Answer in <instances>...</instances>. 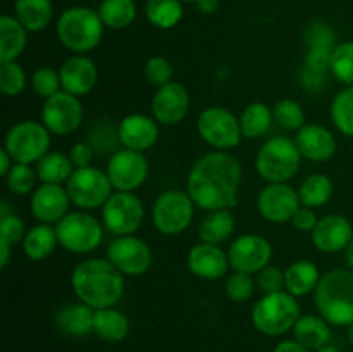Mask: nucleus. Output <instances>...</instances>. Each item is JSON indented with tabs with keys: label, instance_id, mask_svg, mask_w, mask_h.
Wrapping results in <instances>:
<instances>
[{
	"label": "nucleus",
	"instance_id": "f257e3e1",
	"mask_svg": "<svg viewBox=\"0 0 353 352\" xmlns=\"http://www.w3.org/2000/svg\"><path fill=\"white\" fill-rule=\"evenodd\" d=\"M241 166L236 157L223 150L209 152L192 166L186 178V192L200 209H231L238 204Z\"/></svg>",
	"mask_w": 353,
	"mask_h": 352
},
{
	"label": "nucleus",
	"instance_id": "f03ea898",
	"mask_svg": "<svg viewBox=\"0 0 353 352\" xmlns=\"http://www.w3.org/2000/svg\"><path fill=\"white\" fill-rule=\"evenodd\" d=\"M71 286L79 302L92 309L114 307L124 295V275L109 259H85L72 269Z\"/></svg>",
	"mask_w": 353,
	"mask_h": 352
},
{
	"label": "nucleus",
	"instance_id": "7ed1b4c3",
	"mask_svg": "<svg viewBox=\"0 0 353 352\" xmlns=\"http://www.w3.org/2000/svg\"><path fill=\"white\" fill-rule=\"evenodd\" d=\"M321 316L333 326H350L353 323V271L334 268L321 276L314 292Z\"/></svg>",
	"mask_w": 353,
	"mask_h": 352
},
{
	"label": "nucleus",
	"instance_id": "20e7f679",
	"mask_svg": "<svg viewBox=\"0 0 353 352\" xmlns=\"http://www.w3.org/2000/svg\"><path fill=\"white\" fill-rule=\"evenodd\" d=\"M103 28L99 10L90 7H69L57 19V37L68 50L85 54L93 50L103 37Z\"/></svg>",
	"mask_w": 353,
	"mask_h": 352
},
{
	"label": "nucleus",
	"instance_id": "39448f33",
	"mask_svg": "<svg viewBox=\"0 0 353 352\" xmlns=\"http://www.w3.org/2000/svg\"><path fill=\"white\" fill-rule=\"evenodd\" d=\"M300 316L299 300L286 290L265 293L252 309V323L268 337H278L290 331Z\"/></svg>",
	"mask_w": 353,
	"mask_h": 352
},
{
	"label": "nucleus",
	"instance_id": "423d86ee",
	"mask_svg": "<svg viewBox=\"0 0 353 352\" xmlns=\"http://www.w3.org/2000/svg\"><path fill=\"white\" fill-rule=\"evenodd\" d=\"M302 154L295 140L274 137L262 145L255 157V169L268 183H286L299 173Z\"/></svg>",
	"mask_w": 353,
	"mask_h": 352
},
{
	"label": "nucleus",
	"instance_id": "0eeeda50",
	"mask_svg": "<svg viewBox=\"0 0 353 352\" xmlns=\"http://www.w3.org/2000/svg\"><path fill=\"white\" fill-rule=\"evenodd\" d=\"M3 148L9 152L14 162L37 164L50 148V131L43 123L24 119L12 124L3 138Z\"/></svg>",
	"mask_w": 353,
	"mask_h": 352
},
{
	"label": "nucleus",
	"instance_id": "6e6552de",
	"mask_svg": "<svg viewBox=\"0 0 353 352\" xmlns=\"http://www.w3.org/2000/svg\"><path fill=\"white\" fill-rule=\"evenodd\" d=\"M59 245L72 254L93 252L103 240V228L100 221L85 211L68 213L55 224Z\"/></svg>",
	"mask_w": 353,
	"mask_h": 352
},
{
	"label": "nucleus",
	"instance_id": "1a4fd4ad",
	"mask_svg": "<svg viewBox=\"0 0 353 352\" xmlns=\"http://www.w3.org/2000/svg\"><path fill=\"white\" fill-rule=\"evenodd\" d=\"M65 190L72 206L83 211L97 209L103 207V204L112 195V183L107 176V171L86 166L72 171L71 178L65 183Z\"/></svg>",
	"mask_w": 353,
	"mask_h": 352
},
{
	"label": "nucleus",
	"instance_id": "9d476101",
	"mask_svg": "<svg viewBox=\"0 0 353 352\" xmlns=\"http://www.w3.org/2000/svg\"><path fill=\"white\" fill-rule=\"evenodd\" d=\"M195 204L188 192L165 190L157 197L152 209V221L162 235H179L192 224Z\"/></svg>",
	"mask_w": 353,
	"mask_h": 352
},
{
	"label": "nucleus",
	"instance_id": "9b49d317",
	"mask_svg": "<svg viewBox=\"0 0 353 352\" xmlns=\"http://www.w3.org/2000/svg\"><path fill=\"white\" fill-rule=\"evenodd\" d=\"M196 130L207 145L219 150L238 147L243 138L240 119L226 107L219 106L207 107L200 113L196 119Z\"/></svg>",
	"mask_w": 353,
	"mask_h": 352
},
{
	"label": "nucleus",
	"instance_id": "f8f14e48",
	"mask_svg": "<svg viewBox=\"0 0 353 352\" xmlns=\"http://www.w3.org/2000/svg\"><path fill=\"white\" fill-rule=\"evenodd\" d=\"M145 217V207L133 192H114L102 207V221L114 237L134 235Z\"/></svg>",
	"mask_w": 353,
	"mask_h": 352
},
{
	"label": "nucleus",
	"instance_id": "ddd939ff",
	"mask_svg": "<svg viewBox=\"0 0 353 352\" xmlns=\"http://www.w3.org/2000/svg\"><path fill=\"white\" fill-rule=\"evenodd\" d=\"M105 171L116 192H134L145 183L150 166L143 152L123 148L110 155Z\"/></svg>",
	"mask_w": 353,
	"mask_h": 352
},
{
	"label": "nucleus",
	"instance_id": "4468645a",
	"mask_svg": "<svg viewBox=\"0 0 353 352\" xmlns=\"http://www.w3.org/2000/svg\"><path fill=\"white\" fill-rule=\"evenodd\" d=\"M83 106L79 97L68 92H59L50 99H45L41 107V121L50 133L64 137L79 128L83 121Z\"/></svg>",
	"mask_w": 353,
	"mask_h": 352
},
{
	"label": "nucleus",
	"instance_id": "2eb2a0df",
	"mask_svg": "<svg viewBox=\"0 0 353 352\" xmlns=\"http://www.w3.org/2000/svg\"><path fill=\"white\" fill-rule=\"evenodd\" d=\"M107 259L126 276L145 275L152 268V251L134 235L116 237L107 247Z\"/></svg>",
	"mask_w": 353,
	"mask_h": 352
},
{
	"label": "nucleus",
	"instance_id": "dca6fc26",
	"mask_svg": "<svg viewBox=\"0 0 353 352\" xmlns=\"http://www.w3.org/2000/svg\"><path fill=\"white\" fill-rule=\"evenodd\" d=\"M302 207L299 190L288 183H269L257 197V209L269 223H288Z\"/></svg>",
	"mask_w": 353,
	"mask_h": 352
},
{
	"label": "nucleus",
	"instance_id": "f3484780",
	"mask_svg": "<svg viewBox=\"0 0 353 352\" xmlns=\"http://www.w3.org/2000/svg\"><path fill=\"white\" fill-rule=\"evenodd\" d=\"M230 266L240 273H261L272 257V245L262 235L248 233L238 237L228 251Z\"/></svg>",
	"mask_w": 353,
	"mask_h": 352
},
{
	"label": "nucleus",
	"instance_id": "a211bd4d",
	"mask_svg": "<svg viewBox=\"0 0 353 352\" xmlns=\"http://www.w3.org/2000/svg\"><path fill=\"white\" fill-rule=\"evenodd\" d=\"M190 110V93L185 85L171 81L161 86L152 99L154 119L164 126H174L186 117Z\"/></svg>",
	"mask_w": 353,
	"mask_h": 352
},
{
	"label": "nucleus",
	"instance_id": "6ab92c4d",
	"mask_svg": "<svg viewBox=\"0 0 353 352\" xmlns=\"http://www.w3.org/2000/svg\"><path fill=\"white\" fill-rule=\"evenodd\" d=\"M310 237L317 251L334 254L345 251L353 240V226L350 219L341 214H327L317 221Z\"/></svg>",
	"mask_w": 353,
	"mask_h": 352
},
{
	"label": "nucleus",
	"instance_id": "aec40b11",
	"mask_svg": "<svg viewBox=\"0 0 353 352\" xmlns=\"http://www.w3.org/2000/svg\"><path fill=\"white\" fill-rule=\"evenodd\" d=\"M59 75H61L62 90L76 97L88 95L99 81V69L95 62L83 54L65 59L59 68Z\"/></svg>",
	"mask_w": 353,
	"mask_h": 352
},
{
	"label": "nucleus",
	"instance_id": "412c9836",
	"mask_svg": "<svg viewBox=\"0 0 353 352\" xmlns=\"http://www.w3.org/2000/svg\"><path fill=\"white\" fill-rule=\"evenodd\" d=\"M68 190L62 185L41 183L31 195V213L40 223L57 224L69 213Z\"/></svg>",
	"mask_w": 353,
	"mask_h": 352
},
{
	"label": "nucleus",
	"instance_id": "4be33fe9",
	"mask_svg": "<svg viewBox=\"0 0 353 352\" xmlns=\"http://www.w3.org/2000/svg\"><path fill=\"white\" fill-rule=\"evenodd\" d=\"M117 140L130 150H148L159 140L157 121L145 114H130L117 126Z\"/></svg>",
	"mask_w": 353,
	"mask_h": 352
},
{
	"label": "nucleus",
	"instance_id": "5701e85b",
	"mask_svg": "<svg viewBox=\"0 0 353 352\" xmlns=\"http://www.w3.org/2000/svg\"><path fill=\"white\" fill-rule=\"evenodd\" d=\"M188 269L202 280H219L226 276L230 266V257L226 252L214 244H202L195 245L190 248L188 257H186Z\"/></svg>",
	"mask_w": 353,
	"mask_h": 352
},
{
	"label": "nucleus",
	"instance_id": "b1692460",
	"mask_svg": "<svg viewBox=\"0 0 353 352\" xmlns=\"http://www.w3.org/2000/svg\"><path fill=\"white\" fill-rule=\"evenodd\" d=\"M295 144L303 159L312 162H324L336 154V138L327 128L321 124H303L296 131Z\"/></svg>",
	"mask_w": 353,
	"mask_h": 352
},
{
	"label": "nucleus",
	"instance_id": "393cba45",
	"mask_svg": "<svg viewBox=\"0 0 353 352\" xmlns=\"http://www.w3.org/2000/svg\"><path fill=\"white\" fill-rule=\"evenodd\" d=\"M95 309L86 304H68L55 313V324L59 330L69 337H86L93 331Z\"/></svg>",
	"mask_w": 353,
	"mask_h": 352
},
{
	"label": "nucleus",
	"instance_id": "a878e982",
	"mask_svg": "<svg viewBox=\"0 0 353 352\" xmlns=\"http://www.w3.org/2000/svg\"><path fill=\"white\" fill-rule=\"evenodd\" d=\"M293 333H295V340L310 351H317L331 344V324L323 316H316V314L300 316L293 326Z\"/></svg>",
	"mask_w": 353,
	"mask_h": 352
},
{
	"label": "nucleus",
	"instance_id": "bb28decb",
	"mask_svg": "<svg viewBox=\"0 0 353 352\" xmlns=\"http://www.w3.org/2000/svg\"><path fill=\"white\" fill-rule=\"evenodd\" d=\"M28 45V30L16 16L0 17V61H16Z\"/></svg>",
	"mask_w": 353,
	"mask_h": 352
},
{
	"label": "nucleus",
	"instance_id": "cd10ccee",
	"mask_svg": "<svg viewBox=\"0 0 353 352\" xmlns=\"http://www.w3.org/2000/svg\"><path fill=\"white\" fill-rule=\"evenodd\" d=\"M319 268L312 261H296L285 271V290L295 297L316 292L319 285Z\"/></svg>",
	"mask_w": 353,
	"mask_h": 352
},
{
	"label": "nucleus",
	"instance_id": "c85d7f7f",
	"mask_svg": "<svg viewBox=\"0 0 353 352\" xmlns=\"http://www.w3.org/2000/svg\"><path fill=\"white\" fill-rule=\"evenodd\" d=\"M21 244H23V252L28 255V259H31V261H43L59 245L55 226L47 223L37 224V226H33L28 231Z\"/></svg>",
	"mask_w": 353,
	"mask_h": 352
},
{
	"label": "nucleus",
	"instance_id": "c756f323",
	"mask_svg": "<svg viewBox=\"0 0 353 352\" xmlns=\"http://www.w3.org/2000/svg\"><path fill=\"white\" fill-rule=\"evenodd\" d=\"M16 17L28 31L45 30L54 17L52 0H16Z\"/></svg>",
	"mask_w": 353,
	"mask_h": 352
},
{
	"label": "nucleus",
	"instance_id": "7c9ffc66",
	"mask_svg": "<svg viewBox=\"0 0 353 352\" xmlns=\"http://www.w3.org/2000/svg\"><path fill=\"white\" fill-rule=\"evenodd\" d=\"M93 331H95L102 340L121 342L128 337V333H130V321H128L126 314L121 313L116 307L97 309Z\"/></svg>",
	"mask_w": 353,
	"mask_h": 352
},
{
	"label": "nucleus",
	"instance_id": "2f4dec72",
	"mask_svg": "<svg viewBox=\"0 0 353 352\" xmlns=\"http://www.w3.org/2000/svg\"><path fill=\"white\" fill-rule=\"evenodd\" d=\"M234 230V217L231 209L210 211L199 226L200 240L205 244L221 245L231 237Z\"/></svg>",
	"mask_w": 353,
	"mask_h": 352
},
{
	"label": "nucleus",
	"instance_id": "473e14b6",
	"mask_svg": "<svg viewBox=\"0 0 353 352\" xmlns=\"http://www.w3.org/2000/svg\"><path fill=\"white\" fill-rule=\"evenodd\" d=\"M71 157L62 152H48L40 161L37 162V176L41 183H50V185H62L68 183L74 171Z\"/></svg>",
	"mask_w": 353,
	"mask_h": 352
},
{
	"label": "nucleus",
	"instance_id": "72a5a7b5",
	"mask_svg": "<svg viewBox=\"0 0 353 352\" xmlns=\"http://www.w3.org/2000/svg\"><path fill=\"white\" fill-rule=\"evenodd\" d=\"M274 121V113L264 102H252L240 116L241 133L245 138H259L268 133Z\"/></svg>",
	"mask_w": 353,
	"mask_h": 352
},
{
	"label": "nucleus",
	"instance_id": "f704fd0d",
	"mask_svg": "<svg viewBox=\"0 0 353 352\" xmlns=\"http://www.w3.org/2000/svg\"><path fill=\"white\" fill-rule=\"evenodd\" d=\"M334 185L330 176L326 175H310L302 182L299 188V197L302 206L316 209L330 202L333 197Z\"/></svg>",
	"mask_w": 353,
	"mask_h": 352
},
{
	"label": "nucleus",
	"instance_id": "c9c22d12",
	"mask_svg": "<svg viewBox=\"0 0 353 352\" xmlns=\"http://www.w3.org/2000/svg\"><path fill=\"white\" fill-rule=\"evenodd\" d=\"M99 16L110 30H124L137 19V3L134 0H103Z\"/></svg>",
	"mask_w": 353,
	"mask_h": 352
},
{
	"label": "nucleus",
	"instance_id": "e433bc0d",
	"mask_svg": "<svg viewBox=\"0 0 353 352\" xmlns=\"http://www.w3.org/2000/svg\"><path fill=\"white\" fill-rule=\"evenodd\" d=\"M145 16L155 28L171 30L181 21L183 3L181 0H148Z\"/></svg>",
	"mask_w": 353,
	"mask_h": 352
},
{
	"label": "nucleus",
	"instance_id": "4c0bfd02",
	"mask_svg": "<svg viewBox=\"0 0 353 352\" xmlns=\"http://www.w3.org/2000/svg\"><path fill=\"white\" fill-rule=\"evenodd\" d=\"M331 119L340 133L353 138V85L336 93L331 104Z\"/></svg>",
	"mask_w": 353,
	"mask_h": 352
},
{
	"label": "nucleus",
	"instance_id": "58836bf2",
	"mask_svg": "<svg viewBox=\"0 0 353 352\" xmlns=\"http://www.w3.org/2000/svg\"><path fill=\"white\" fill-rule=\"evenodd\" d=\"M330 71L338 81L345 83L347 86L353 85V40L334 47L331 54Z\"/></svg>",
	"mask_w": 353,
	"mask_h": 352
},
{
	"label": "nucleus",
	"instance_id": "ea45409f",
	"mask_svg": "<svg viewBox=\"0 0 353 352\" xmlns=\"http://www.w3.org/2000/svg\"><path fill=\"white\" fill-rule=\"evenodd\" d=\"M26 88V72L16 61H0V90L6 97H17Z\"/></svg>",
	"mask_w": 353,
	"mask_h": 352
},
{
	"label": "nucleus",
	"instance_id": "a19ab883",
	"mask_svg": "<svg viewBox=\"0 0 353 352\" xmlns=\"http://www.w3.org/2000/svg\"><path fill=\"white\" fill-rule=\"evenodd\" d=\"M274 113V121L283 128V130H296L305 124V113L302 106L296 100L283 99L272 109Z\"/></svg>",
	"mask_w": 353,
	"mask_h": 352
},
{
	"label": "nucleus",
	"instance_id": "79ce46f5",
	"mask_svg": "<svg viewBox=\"0 0 353 352\" xmlns=\"http://www.w3.org/2000/svg\"><path fill=\"white\" fill-rule=\"evenodd\" d=\"M37 169L30 168V164H21V162H14L12 169L9 175L6 176L7 188L14 193V195H28L33 190L34 179H37Z\"/></svg>",
	"mask_w": 353,
	"mask_h": 352
},
{
	"label": "nucleus",
	"instance_id": "37998d69",
	"mask_svg": "<svg viewBox=\"0 0 353 352\" xmlns=\"http://www.w3.org/2000/svg\"><path fill=\"white\" fill-rule=\"evenodd\" d=\"M61 75L48 66H41L31 75V88L38 97L50 99L52 95L61 92Z\"/></svg>",
	"mask_w": 353,
	"mask_h": 352
},
{
	"label": "nucleus",
	"instance_id": "c03bdc74",
	"mask_svg": "<svg viewBox=\"0 0 353 352\" xmlns=\"http://www.w3.org/2000/svg\"><path fill=\"white\" fill-rule=\"evenodd\" d=\"M224 290H226V295L233 302H247L254 295L255 283L248 273L234 271L228 276L226 283H224Z\"/></svg>",
	"mask_w": 353,
	"mask_h": 352
},
{
	"label": "nucleus",
	"instance_id": "a18cd8bd",
	"mask_svg": "<svg viewBox=\"0 0 353 352\" xmlns=\"http://www.w3.org/2000/svg\"><path fill=\"white\" fill-rule=\"evenodd\" d=\"M172 75H174V69H172L171 62L161 55H154L145 64V78L148 79V83L159 86V88L171 83Z\"/></svg>",
	"mask_w": 353,
	"mask_h": 352
},
{
	"label": "nucleus",
	"instance_id": "49530a36",
	"mask_svg": "<svg viewBox=\"0 0 353 352\" xmlns=\"http://www.w3.org/2000/svg\"><path fill=\"white\" fill-rule=\"evenodd\" d=\"M26 226L24 221L14 213L7 214V216L0 217V242L9 244L12 247L14 244H19L26 237Z\"/></svg>",
	"mask_w": 353,
	"mask_h": 352
},
{
	"label": "nucleus",
	"instance_id": "de8ad7c7",
	"mask_svg": "<svg viewBox=\"0 0 353 352\" xmlns=\"http://www.w3.org/2000/svg\"><path fill=\"white\" fill-rule=\"evenodd\" d=\"M257 283L265 293H276L285 290V271L278 266H265L261 273H257Z\"/></svg>",
	"mask_w": 353,
	"mask_h": 352
},
{
	"label": "nucleus",
	"instance_id": "09e8293b",
	"mask_svg": "<svg viewBox=\"0 0 353 352\" xmlns=\"http://www.w3.org/2000/svg\"><path fill=\"white\" fill-rule=\"evenodd\" d=\"M307 47L334 50V35L326 23H314L307 31Z\"/></svg>",
	"mask_w": 353,
	"mask_h": 352
},
{
	"label": "nucleus",
	"instance_id": "8fccbe9b",
	"mask_svg": "<svg viewBox=\"0 0 353 352\" xmlns=\"http://www.w3.org/2000/svg\"><path fill=\"white\" fill-rule=\"evenodd\" d=\"M69 157L74 168H86V166H92L93 161V147L85 141H79V144L72 145L71 152H69Z\"/></svg>",
	"mask_w": 353,
	"mask_h": 352
},
{
	"label": "nucleus",
	"instance_id": "3c124183",
	"mask_svg": "<svg viewBox=\"0 0 353 352\" xmlns=\"http://www.w3.org/2000/svg\"><path fill=\"white\" fill-rule=\"evenodd\" d=\"M317 221H319V219H317L314 209L302 206L299 211H296L295 216H293L292 224L296 228V230H300V231H312L314 228H316Z\"/></svg>",
	"mask_w": 353,
	"mask_h": 352
},
{
	"label": "nucleus",
	"instance_id": "603ef678",
	"mask_svg": "<svg viewBox=\"0 0 353 352\" xmlns=\"http://www.w3.org/2000/svg\"><path fill=\"white\" fill-rule=\"evenodd\" d=\"M323 81H324V75H321V72L312 71V69L309 68H305L302 71V83L309 90H319L321 86H323Z\"/></svg>",
	"mask_w": 353,
	"mask_h": 352
},
{
	"label": "nucleus",
	"instance_id": "864d4df0",
	"mask_svg": "<svg viewBox=\"0 0 353 352\" xmlns=\"http://www.w3.org/2000/svg\"><path fill=\"white\" fill-rule=\"evenodd\" d=\"M274 352H310V349H307L305 345L296 340H285L274 349Z\"/></svg>",
	"mask_w": 353,
	"mask_h": 352
},
{
	"label": "nucleus",
	"instance_id": "5fc2aeb1",
	"mask_svg": "<svg viewBox=\"0 0 353 352\" xmlns=\"http://www.w3.org/2000/svg\"><path fill=\"white\" fill-rule=\"evenodd\" d=\"M12 166H14V159L10 157L9 152L2 147V150H0V175L6 178V176L9 175L10 169H12Z\"/></svg>",
	"mask_w": 353,
	"mask_h": 352
},
{
	"label": "nucleus",
	"instance_id": "6e6d98bb",
	"mask_svg": "<svg viewBox=\"0 0 353 352\" xmlns=\"http://www.w3.org/2000/svg\"><path fill=\"white\" fill-rule=\"evenodd\" d=\"M196 7L202 14H212L219 7V0H199Z\"/></svg>",
	"mask_w": 353,
	"mask_h": 352
},
{
	"label": "nucleus",
	"instance_id": "4d7b16f0",
	"mask_svg": "<svg viewBox=\"0 0 353 352\" xmlns=\"http://www.w3.org/2000/svg\"><path fill=\"white\" fill-rule=\"evenodd\" d=\"M10 259V245L0 242V268H6Z\"/></svg>",
	"mask_w": 353,
	"mask_h": 352
},
{
	"label": "nucleus",
	"instance_id": "13d9d810",
	"mask_svg": "<svg viewBox=\"0 0 353 352\" xmlns=\"http://www.w3.org/2000/svg\"><path fill=\"white\" fill-rule=\"evenodd\" d=\"M345 262H347L348 269H352L353 271V240L348 244V247L345 248Z\"/></svg>",
	"mask_w": 353,
	"mask_h": 352
},
{
	"label": "nucleus",
	"instance_id": "bf43d9fd",
	"mask_svg": "<svg viewBox=\"0 0 353 352\" xmlns=\"http://www.w3.org/2000/svg\"><path fill=\"white\" fill-rule=\"evenodd\" d=\"M316 352H340V351H338V347H336V345H333V344H327V345H324V347L317 349Z\"/></svg>",
	"mask_w": 353,
	"mask_h": 352
},
{
	"label": "nucleus",
	"instance_id": "052dcab7",
	"mask_svg": "<svg viewBox=\"0 0 353 352\" xmlns=\"http://www.w3.org/2000/svg\"><path fill=\"white\" fill-rule=\"evenodd\" d=\"M348 340H350L352 347H353V323L348 326Z\"/></svg>",
	"mask_w": 353,
	"mask_h": 352
},
{
	"label": "nucleus",
	"instance_id": "680f3d73",
	"mask_svg": "<svg viewBox=\"0 0 353 352\" xmlns=\"http://www.w3.org/2000/svg\"><path fill=\"white\" fill-rule=\"evenodd\" d=\"M181 2H195L196 3V2H199V0H181Z\"/></svg>",
	"mask_w": 353,
	"mask_h": 352
}]
</instances>
